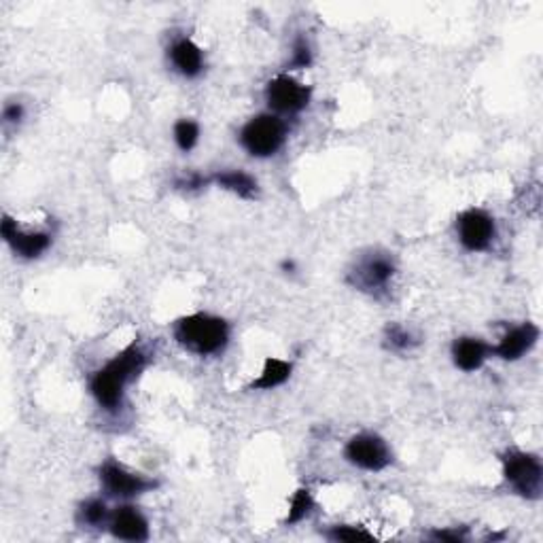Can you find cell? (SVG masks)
Listing matches in <instances>:
<instances>
[{
    "mask_svg": "<svg viewBox=\"0 0 543 543\" xmlns=\"http://www.w3.org/2000/svg\"><path fill=\"white\" fill-rule=\"evenodd\" d=\"M287 141V125L278 115L263 112L249 119L240 132V144L253 157H272L282 149Z\"/></svg>",
    "mask_w": 543,
    "mask_h": 543,
    "instance_id": "cell-3",
    "label": "cell"
},
{
    "mask_svg": "<svg viewBox=\"0 0 543 543\" xmlns=\"http://www.w3.org/2000/svg\"><path fill=\"white\" fill-rule=\"evenodd\" d=\"M77 520L79 525L83 527H102L107 525L111 520V512L107 507V503L102 499H88L85 503H81V507H79V514H77Z\"/></svg>",
    "mask_w": 543,
    "mask_h": 543,
    "instance_id": "cell-17",
    "label": "cell"
},
{
    "mask_svg": "<svg viewBox=\"0 0 543 543\" xmlns=\"http://www.w3.org/2000/svg\"><path fill=\"white\" fill-rule=\"evenodd\" d=\"M282 270L284 272H293L295 270V263L293 261H282Z\"/></svg>",
    "mask_w": 543,
    "mask_h": 543,
    "instance_id": "cell-26",
    "label": "cell"
},
{
    "mask_svg": "<svg viewBox=\"0 0 543 543\" xmlns=\"http://www.w3.org/2000/svg\"><path fill=\"white\" fill-rule=\"evenodd\" d=\"M197 141H200V125H197L194 119H181L175 125V143L176 147L189 154L191 149L196 147Z\"/></svg>",
    "mask_w": 543,
    "mask_h": 543,
    "instance_id": "cell-19",
    "label": "cell"
},
{
    "mask_svg": "<svg viewBox=\"0 0 543 543\" xmlns=\"http://www.w3.org/2000/svg\"><path fill=\"white\" fill-rule=\"evenodd\" d=\"M175 340L189 353L213 357L223 353L229 342V325L221 316L196 313L175 323Z\"/></svg>",
    "mask_w": 543,
    "mask_h": 543,
    "instance_id": "cell-2",
    "label": "cell"
},
{
    "mask_svg": "<svg viewBox=\"0 0 543 543\" xmlns=\"http://www.w3.org/2000/svg\"><path fill=\"white\" fill-rule=\"evenodd\" d=\"M344 456L350 465L366 469V472H382L393 463V452L389 443L376 433H359L350 437Z\"/></svg>",
    "mask_w": 543,
    "mask_h": 543,
    "instance_id": "cell-5",
    "label": "cell"
},
{
    "mask_svg": "<svg viewBox=\"0 0 543 543\" xmlns=\"http://www.w3.org/2000/svg\"><path fill=\"white\" fill-rule=\"evenodd\" d=\"M313 64V51H310V45L306 38H297L293 45V58H291V69H308Z\"/></svg>",
    "mask_w": 543,
    "mask_h": 543,
    "instance_id": "cell-22",
    "label": "cell"
},
{
    "mask_svg": "<svg viewBox=\"0 0 543 543\" xmlns=\"http://www.w3.org/2000/svg\"><path fill=\"white\" fill-rule=\"evenodd\" d=\"M327 538L331 541H344V543H359V541H376V538L363 527H350V525H337L327 531Z\"/></svg>",
    "mask_w": 543,
    "mask_h": 543,
    "instance_id": "cell-21",
    "label": "cell"
},
{
    "mask_svg": "<svg viewBox=\"0 0 543 543\" xmlns=\"http://www.w3.org/2000/svg\"><path fill=\"white\" fill-rule=\"evenodd\" d=\"M310 91L308 85L295 81L289 75H278L266 85V101L270 109L282 115H297L310 104Z\"/></svg>",
    "mask_w": 543,
    "mask_h": 543,
    "instance_id": "cell-8",
    "label": "cell"
},
{
    "mask_svg": "<svg viewBox=\"0 0 543 543\" xmlns=\"http://www.w3.org/2000/svg\"><path fill=\"white\" fill-rule=\"evenodd\" d=\"M395 276V261L387 253H369L357 261L348 274V282L366 293H378L389 287Z\"/></svg>",
    "mask_w": 543,
    "mask_h": 543,
    "instance_id": "cell-7",
    "label": "cell"
},
{
    "mask_svg": "<svg viewBox=\"0 0 543 543\" xmlns=\"http://www.w3.org/2000/svg\"><path fill=\"white\" fill-rule=\"evenodd\" d=\"M313 507H314V501H313V495H310V490L308 488L295 490V495L291 496V506H289L287 518H284V527H293L297 522L306 520L310 512H313Z\"/></svg>",
    "mask_w": 543,
    "mask_h": 543,
    "instance_id": "cell-18",
    "label": "cell"
},
{
    "mask_svg": "<svg viewBox=\"0 0 543 543\" xmlns=\"http://www.w3.org/2000/svg\"><path fill=\"white\" fill-rule=\"evenodd\" d=\"M0 231H3L5 242L13 249V253L24 257V260L41 257L51 247V240H54L49 231H24L9 215L3 217Z\"/></svg>",
    "mask_w": 543,
    "mask_h": 543,
    "instance_id": "cell-10",
    "label": "cell"
},
{
    "mask_svg": "<svg viewBox=\"0 0 543 543\" xmlns=\"http://www.w3.org/2000/svg\"><path fill=\"white\" fill-rule=\"evenodd\" d=\"M109 531L122 541L141 543L149 539V522L138 507L122 506L111 514Z\"/></svg>",
    "mask_w": 543,
    "mask_h": 543,
    "instance_id": "cell-11",
    "label": "cell"
},
{
    "mask_svg": "<svg viewBox=\"0 0 543 543\" xmlns=\"http://www.w3.org/2000/svg\"><path fill=\"white\" fill-rule=\"evenodd\" d=\"M490 355V346L480 337H459L452 344V361L461 372H475L484 366Z\"/></svg>",
    "mask_w": 543,
    "mask_h": 543,
    "instance_id": "cell-13",
    "label": "cell"
},
{
    "mask_svg": "<svg viewBox=\"0 0 543 543\" xmlns=\"http://www.w3.org/2000/svg\"><path fill=\"white\" fill-rule=\"evenodd\" d=\"M147 366V353L138 342H132L122 353L112 357L107 366L91 376L90 390L98 406L107 412H117L123 403L125 387Z\"/></svg>",
    "mask_w": 543,
    "mask_h": 543,
    "instance_id": "cell-1",
    "label": "cell"
},
{
    "mask_svg": "<svg viewBox=\"0 0 543 543\" xmlns=\"http://www.w3.org/2000/svg\"><path fill=\"white\" fill-rule=\"evenodd\" d=\"M213 181L221 189L231 191V194H236L238 197H244V200H253L257 191H260L255 178L247 175L244 170H223L213 176Z\"/></svg>",
    "mask_w": 543,
    "mask_h": 543,
    "instance_id": "cell-15",
    "label": "cell"
},
{
    "mask_svg": "<svg viewBox=\"0 0 543 543\" xmlns=\"http://www.w3.org/2000/svg\"><path fill=\"white\" fill-rule=\"evenodd\" d=\"M384 340H387V346L390 350H397V353H406V350H412L419 344L412 331L401 325H389Z\"/></svg>",
    "mask_w": 543,
    "mask_h": 543,
    "instance_id": "cell-20",
    "label": "cell"
},
{
    "mask_svg": "<svg viewBox=\"0 0 543 543\" xmlns=\"http://www.w3.org/2000/svg\"><path fill=\"white\" fill-rule=\"evenodd\" d=\"M456 231L463 247L472 253H482L493 247L496 228L495 218L482 208H469L456 218Z\"/></svg>",
    "mask_w": 543,
    "mask_h": 543,
    "instance_id": "cell-9",
    "label": "cell"
},
{
    "mask_svg": "<svg viewBox=\"0 0 543 543\" xmlns=\"http://www.w3.org/2000/svg\"><path fill=\"white\" fill-rule=\"evenodd\" d=\"M291 372H293V366L284 359H276V357H268L266 363H263V369L260 378L253 380L249 389L253 390H272L276 387H282L284 382L291 378Z\"/></svg>",
    "mask_w": 543,
    "mask_h": 543,
    "instance_id": "cell-16",
    "label": "cell"
},
{
    "mask_svg": "<svg viewBox=\"0 0 543 543\" xmlns=\"http://www.w3.org/2000/svg\"><path fill=\"white\" fill-rule=\"evenodd\" d=\"M170 62L183 77L194 79L204 70V54L191 38H178L170 48Z\"/></svg>",
    "mask_w": 543,
    "mask_h": 543,
    "instance_id": "cell-14",
    "label": "cell"
},
{
    "mask_svg": "<svg viewBox=\"0 0 543 543\" xmlns=\"http://www.w3.org/2000/svg\"><path fill=\"white\" fill-rule=\"evenodd\" d=\"M539 340V327L533 323H522L518 327H512L506 335L501 337V342L495 348H490V353L501 357L503 361H518L522 355H527Z\"/></svg>",
    "mask_w": 543,
    "mask_h": 543,
    "instance_id": "cell-12",
    "label": "cell"
},
{
    "mask_svg": "<svg viewBox=\"0 0 543 543\" xmlns=\"http://www.w3.org/2000/svg\"><path fill=\"white\" fill-rule=\"evenodd\" d=\"M3 119H5V123H13V125L19 123L24 119V107L19 102L6 104L3 111Z\"/></svg>",
    "mask_w": 543,
    "mask_h": 543,
    "instance_id": "cell-25",
    "label": "cell"
},
{
    "mask_svg": "<svg viewBox=\"0 0 543 543\" xmlns=\"http://www.w3.org/2000/svg\"><path fill=\"white\" fill-rule=\"evenodd\" d=\"M503 475L516 493L525 499H539L543 488V467L535 454L507 450L503 454Z\"/></svg>",
    "mask_w": 543,
    "mask_h": 543,
    "instance_id": "cell-4",
    "label": "cell"
},
{
    "mask_svg": "<svg viewBox=\"0 0 543 543\" xmlns=\"http://www.w3.org/2000/svg\"><path fill=\"white\" fill-rule=\"evenodd\" d=\"M101 482L104 493L111 496H119V499H132V496L144 495L157 486L155 480L130 472L128 467L117 463L115 459L104 461L101 465Z\"/></svg>",
    "mask_w": 543,
    "mask_h": 543,
    "instance_id": "cell-6",
    "label": "cell"
},
{
    "mask_svg": "<svg viewBox=\"0 0 543 543\" xmlns=\"http://www.w3.org/2000/svg\"><path fill=\"white\" fill-rule=\"evenodd\" d=\"M431 539L435 541H450V543H461L467 539L465 528H443V531L431 533Z\"/></svg>",
    "mask_w": 543,
    "mask_h": 543,
    "instance_id": "cell-23",
    "label": "cell"
},
{
    "mask_svg": "<svg viewBox=\"0 0 543 543\" xmlns=\"http://www.w3.org/2000/svg\"><path fill=\"white\" fill-rule=\"evenodd\" d=\"M210 178L202 176V175H189L181 178V181H176V187L178 189H185V191H196V189H202L204 185H208Z\"/></svg>",
    "mask_w": 543,
    "mask_h": 543,
    "instance_id": "cell-24",
    "label": "cell"
}]
</instances>
